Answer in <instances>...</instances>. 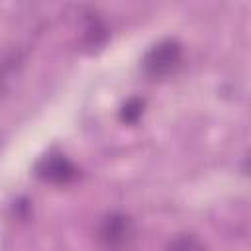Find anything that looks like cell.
Listing matches in <instances>:
<instances>
[{"instance_id": "obj_1", "label": "cell", "mask_w": 251, "mask_h": 251, "mask_svg": "<svg viewBox=\"0 0 251 251\" xmlns=\"http://www.w3.org/2000/svg\"><path fill=\"white\" fill-rule=\"evenodd\" d=\"M180 55H182V47L176 39H171V37L161 39L145 53L141 67L149 76L163 78V76H169L178 67Z\"/></svg>"}, {"instance_id": "obj_3", "label": "cell", "mask_w": 251, "mask_h": 251, "mask_svg": "<svg viewBox=\"0 0 251 251\" xmlns=\"http://www.w3.org/2000/svg\"><path fill=\"white\" fill-rule=\"evenodd\" d=\"M35 173L45 182L67 184L69 180H73L76 176V167L65 155H61V153H49V155H45L37 163Z\"/></svg>"}, {"instance_id": "obj_5", "label": "cell", "mask_w": 251, "mask_h": 251, "mask_svg": "<svg viewBox=\"0 0 251 251\" xmlns=\"http://www.w3.org/2000/svg\"><path fill=\"white\" fill-rule=\"evenodd\" d=\"M143 106H145V102H143L141 98L133 96V98H129V100L122 106L120 118H122L126 124H135V122L141 118V114H143Z\"/></svg>"}, {"instance_id": "obj_2", "label": "cell", "mask_w": 251, "mask_h": 251, "mask_svg": "<svg viewBox=\"0 0 251 251\" xmlns=\"http://www.w3.org/2000/svg\"><path fill=\"white\" fill-rule=\"evenodd\" d=\"M98 239L108 251H126L135 239V226L129 216L112 212L100 222Z\"/></svg>"}, {"instance_id": "obj_4", "label": "cell", "mask_w": 251, "mask_h": 251, "mask_svg": "<svg viewBox=\"0 0 251 251\" xmlns=\"http://www.w3.org/2000/svg\"><path fill=\"white\" fill-rule=\"evenodd\" d=\"M167 251H208L206 245L196 237V235H188V233H182L178 237H175L171 243H169V249Z\"/></svg>"}]
</instances>
